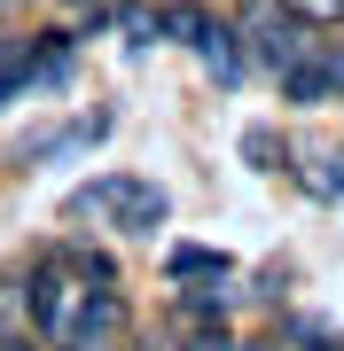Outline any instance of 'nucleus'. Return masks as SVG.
<instances>
[{
    "instance_id": "obj_8",
    "label": "nucleus",
    "mask_w": 344,
    "mask_h": 351,
    "mask_svg": "<svg viewBox=\"0 0 344 351\" xmlns=\"http://www.w3.org/2000/svg\"><path fill=\"white\" fill-rule=\"evenodd\" d=\"M180 304H188L196 320H227V289H219V281L211 289H188V281H180Z\"/></svg>"
},
{
    "instance_id": "obj_9",
    "label": "nucleus",
    "mask_w": 344,
    "mask_h": 351,
    "mask_svg": "<svg viewBox=\"0 0 344 351\" xmlns=\"http://www.w3.org/2000/svg\"><path fill=\"white\" fill-rule=\"evenodd\" d=\"M282 8H290L297 24H336V16H344V0H282Z\"/></svg>"
},
{
    "instance_id": "obj_6",
    "label": "nucleus",
    "mask_w": 344,
    "mask_h": 351,
    "mask_svg": "<svg viewBox=\"0 0 344 351\" xmlns=\"http://www.w3.org/2000/svg\"><path fill=\"white\" fill-rule=\"evenodd\" d=\"M117 180H126V172H102V180H87V188H78V195L63 203V211H71V219H110V195H117Z\"/></svg>"
},
{
    "instance_id": "obj_1",
    "label": "nucleus",
    "mask_w": 344,
    "mask_h": 351,
    "mask_svg": "<svg viewBox=\"0 0 344 351\" xmlns=\"http://www.w3.org/2000/svg\"><path fill=\"white\" fill-rule=\"evenodd\" d=\"M87 289H102V281H87L78 265L47 258V265L24 281V313H32V328H39L47 343H71V320H78V304H87Z\"/></svg>"
},
{
    "instance_id": "obj_15",
    "label": "nucleus",
    "mask_w": 344,
    "mask_h": 351,
    "mask_svg": "<svg viewBox=\"0 0 344 351\" xmlns=\"http://www.w3.org/2000/svg\"><path fill=\"white\" fill-rule=\"evenodd\" d=\"M329 71H336V86H344V55H329Z\"/></svg>"
},
{
    "instance_id": "obj_11",
    "label": "nucleus",
    "mask_w": 344,
    "mask_h": 351,
    "mask_svg": "<svg viewBox=\"0 0 344 351\" xmlns=\"http://www.w3.org/2000/svg\"><path fill=\"white\" fill-rule=\"evenodd\" d=\"M117 24H126L133 47H149V39H157V16H149V8H117Z\"/></svg>"
},
{
    "instance_id": "obj_4",
    "label": "nucleus",
    "mask_w": 344,
    "mask_h": 351,
    "mask_svg": "<svg viewBox=\"0 0 344 351\" xmlns=\"http://www.w3.org/2000/svg\"><path fill=\"white\" fill-rule=\"evenodd\" d=\"M165 274H172V281H227L235 258H227V250H196V242H180V250L165 258Z\"/></svg>"
},
{
    "instance_id": "obj_13",
    "label": "nucleus",
    "mask_w": 344,
    "mask_h": 351,
    "mask_svg": "<svg viewBox=\"0 0 344 351\" xmlns=\"http://www.w3.org/2000/svg\"><path fill=\"white\" fill-rule=\"evenodd\" d=\"M16 313H24V289L0 281V336H16Z\"/></svg>"
},
{
    "instance_id": "obj_16",
    "label": "nucleus",
    "mask_w": 344,
    "mask_h": 351,
    "mask_svg": "<svg viewBox=\"0 0 344 351\" xmlns=\"http://www.w3.org/2000/svg\"><path fill=\"white\" fill-rule=\"evenodd\" d=\"M235 351H282V343H235Z\"/></svg>"
},
{
    "instance_id": "obj_17",
    "label": "nucleus",
    "mask_w": 344,
    "mask_h": 351,
    "mask_svg": "<svg viewBox=\"0 0 344 351\" xmlns=\"http://www.w3.org/2000/svg\"><path fill=\"white\" fill-rule=\"evenodd\" d=\"M71 351H110V343H71Z\"/></svg>"
},
{
    "instance_id": "obj_10",
    "label": "nucleus",
    "mask_w": 344,
    "mask_h": 351,
    "mask_svg": "<svg viewBox=\"0 0 344 351\" xmlns=\"http://www.w3.org/2000/svg\"><path fill=\"white\" fill-rule=\"evenodd\" d=\"M172 351H235V336H227V328H219V320H204V328H196L188 343H172Z\"/></svg>"
},
{
    "instance_id": "obj_3",
    "label": "nucleus",
    "mask_w": 344,
    "mask_h": 351,
    "mask_svg": "<svg viewBox=\"0 0 344 351\" xmlns=\"http://www.w3.org/2000/svg\"><path fill=\"white\" fill-rule=\"evenodd\" d=\"M336 94V71H329V55H297V63H282V101H297V110H313V101H329Z\"/></svg>"
},
{
    "instance_id": "obj_12",
    "label": "nucleus",
    "mask_w": 344,
    "mask_h": 351,
    "mask_svg": "<svg viewBox=\"0 0 344 351\" xmlns=\"http://www.w3.org/2000/svg\"><path fill=\"white\" fill-rule=\"evenodd\" d=\"M242 156H251V164H274V156H282V141H274L266 125H251V133H242Z\"/></svg>"
},
{
    "instance_id": "obj_2",
    "label": "nucleus",
    "mask_w": 344,
    "mask_h": 351,
    "mask_svg": "<svg viewBox=\"0 0 344 351\" xmlns=\"http://www.w3.org/2000/svg\"><path fill=\"white\" fill-rule=\"evenodd\" d=\"M172 219V195L165 188H149V180H117V195H110V226H126V234H157V226Z\"/></svg>"
},
{
    "instance_id": "obj_5",
    "label": "nucleus",
    "mask_w": 344,
    "mask_h": 351,
    "mask_svg": "<svg viewBox=\"0 0 344 351\" xmlns=\"http://www.w3.org/2000/svg\"><path fill=\"white\" fill-rule=\"evenodd\" d=\"M24 86H32V47L24 39H0V110L24 101Z\"/></svg>"
},
{
    "instance_id": "obj_14",
    "label": "nucleus",
    "mask_w": 344,
    "mask_h": 351,
    "mask_svg": "<svg viewBox=\"0 0 344 351\" xmlns=\"http://www.w3.org/2000/svg\"><path fill=\"white\" fill-rule=\"evenodd\" d=\"M0 351H39V343L32 336H0Z\"/></svg>"
},
{
    "instance_id": "obj_18",
    "label": "nucleus",
    "mask_w": 344,
    "mask_h": 351,
    "mask_svg": "<svg viewBox=\"0 0 344 351\" xmlns=\"http://www.w3.org/2000/svg\"><path fill=\"white\" fill-rule=\"evenodd\" d=\"M71 8H78V0H71Z\"/></svg>"
},
{
    "instance_id": "obj_19",
    "label": "nucleus",
    "mask_w": 344,
    "mask_h": 351,
    "mask_svg": "<svg viewBox=\"0 0 344 351\" xmlns=\"http://www.w3.org/2000/svg\"><path fill=\"white\" fill-rule=\"evenodd\" d=\"M321 351H329V343H321Z\"/></svg>"
},
{
    "instance_id": "obj_7",
    "label": "nucleus",
    "mask_w": 344,
    "mask_h": 351,
    "mask_svg": "<svg viewBox=\"0 0 344 351\" xmlns=\"http://www.w3.org/2000/svg\"><path fill=\"white\" fill-rule=\"evenodd\" d=\"M306 188H313V195H344V156H336V149H321V156L306 164Z\"/></svg>"
}]
</instances>
